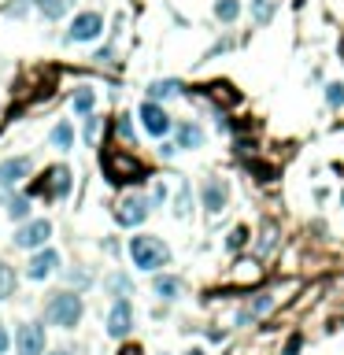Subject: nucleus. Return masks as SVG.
<instances>
[{"instance_id": "4", "label": "nucleus", "mask_w": 344, "mask_h": 355, "mask_svg": "<svg viewBox=\"0 0 344 355\" xmlns=\"http://www.w3.org/2000/svg\"><path fill=\"white\" fill-rule=\"evenodd\" d=\"M71 189H74V174H71V167H48L45 170V178H37V185H34V192H41L45 200H67L71 197Z\"/></svg>"}, {"instance_id": "35", "label": "nucleus", "mask_w": 344, "mask_h": 355, "mask_svg": "<svg viewBox=\"0 0 344 355\" xmlns=\"http://www.w3.org/2000/svg\"><path fill=\"white\" fill-rule=\"evenodd\" d=\"M119 355H145L141 344H126V348H119Z\"/></svg>"}, {"instance_id": "16", "label": "nucleus", "mask_w": 344, "mask_h": 355, "mask_svg": "<svg viewBox=\"0 0 344 355\" xmlns=\"http://www.w3.org/2000/svg\"><path fill=\"white\" fill-rule=\"evenodd\" d=\"M271 307H274V296H271V293H260V296H255L248 307H241V311H237V326H248V322H260V318H263Z\"/></svg>"}, {"instance_id": "9", "label": "nucleus", "mask_w": 344, "mask_h": 355, "mask_svg": "<svg viewBox=\"0 0 344 355\" xmlns=\"http://www.w3.org/2000/svg\"><path fill=\"white\" fill-rule=\"evenodd\" d=\"M34 174V159L30 156H8L0 159V189H15Z\"/></svg>"}, {"instance_id": "30", "label": "nucleus", "mask_w": 344, "mask_h": 355, "mask_svg": "<svg viewBox=\"0 0 344 355\" xmlns=\"http://www.w3.org/2000/svg\"><path fill=\"white\" fill-rule=\"evenodd\" d=\"M244 244H248V230H244V226H237V230H233L230 237H226V248H230V252L244 248Z\"/></svg>"}, {"instance_id": "25", "label": "nucleus", "mask_w": 344, "mask_h": 355, "mask_svg": "<svg viewBox=\"0 0 344 355\" xmlns=\"http://www.w3.org/2000/svg\"><path fill=\"white\" fill-rule=\"evenodd\" d=\"M189 211H192V189H189V181H181L178 197H174V215H178V219H185Z\"/></svg>"}, {"instance_id": "39", "label": "nucleus", "mask_w": 344, "mask_h": 355, "mask_svg": "<svg viewBox=\"0 0 344 355\" xmlns=\"http://www.w3.org/2000/svg\"><path fill=\"white\" fill-rule=\"evenodd\" d=\"M341 56H344V37H341Z\"/></svg>"}, {"instance_id": "37", "label": "nucleus", "mask_w": 344, "mask_h": 355, "mask_svg": "<svg viewBox=\"0 0 344 355\" xmlns=\"http://www.w3.org/2000/svg\"><path fill=\"white\" fill-rule=\"evenodd\" d=\"M185 355H208V352H203V348H192V352H185Z\"/></svg>"}, {"instance_id": "36", "label": "nucleus", "mask_w": 344, "mask_h": 355, "mask_svg": "<svg viewBox=\"0 0 344 355\" xmlns=\"http://www.w3.org/2000/svg\"><path fill=\"white\" fill-rule=\"evenodd\" d=\"M48 355H71L67 348H56V352H48Z\"/></svg>"}, {"instance_id": "7", "label": "nucleus", "mask_w": 344, "mask_h": 355, "mask_svg": "<svg viewBox=\"0 0 344 355\" xmlns=\"http://www.w3.org/2000/svg\"><path fill=\"white\" fill-rule=\"evenodd\" d=\"M12 348L15 355H45V326L41 322H19Z\"/></svg>"}, {"instance_id": "20", "label": "nucleus", "mask_w": 344, "mask_h": 355, "mask_svg": "<svg viewBox=\"0 0 344 355\" xmlns=\"http://www.w3.org/2000/svg\"><path fill=\"white\" fill-rule=\"evenodd\" d=\"M71 107H74V115H93V107H96V93L89 89V85H82V89H74L71 96Z\"/></svg>"}, {"instance_id": "21", "label": "nucleus", "mask_w": 344, "mask_h": 355, "mask_svg": "<svg viewBox=\"0 0 344 355\" xmlns=\"http://www.w3.org/2000/svg\"><path fill=\"white\" fill-rule=\"evenodd\" d=\"M104 289H107V293H111L115 300H126V296L134 293V282H130L126 274L115 271V274H107V277H104Z\"/></svg>"}, {"instance_id": "12", "label": "nucleus", "mask_w": 344, "mask_h": 355, "mask_svg": "<svg viewBox=\"0 0 344 355\" xmlns=\"http://www.w3.org/2000/svg\"><path fill=\"white\" fill-rule=\"evenodd\" d=\"M134 329V307L130 300H115L111 311H107V337H126V333Z\"/></svg>"}, {"instance_id": "3", "label": "nucleus", "mask_w": 344, "mask_h": 355, "mask_svg": "<svg viewBox=\"0 0 344 355\" xmlns=\"http://www.w3.org/2000/svg\"><path fill=\"white\" fill-rule=\"evenodd\" d=\"M130 260H134L137 271L156 274L159 266L170 263V248L159 241V237H152V233H137V237H130Z\"/></svg>"}, {"instance_id": "13", "label": "nucleus", "mask_w": 344, "mask_h": 355, "mask_svg": "<svg viewBox=\"0 0 344 355\" xmlns=\"http://www.w3.org/2000/svg\"><path fill=\"white\" fill-rule=\"evenodd\" d=\"M200 200L211 215H219V211H226V203H230V185H226L222 178H208L200 189Z\"/></svg>"}, {"instance_id": "24", "label": "nucleus", "mask_w": 344, "mask_h": 355, "mask_svg": "<svg viewBox=\"0 0 344 355\" xmlns=\"http://www.w3.org/2000/svg\"><path fill=\"white\" fill-rule=\"evenodd\" d=\"M215 19H219V23H237L241 0H215Z\"/></svg>"}, {"instance_id": "14", "label": "nucleus", "mask_w": 344, "mask_h": 355, "mask_svg": "<svg viewBox=\"0 0 344 355\" xmlns=\"http://www.w3.org/2000/svg\"><path fill=\"white\" fill-rule=\"evenodd\" d=\"M0 203H4L8 219H15V222H26V219H30V192L0 189Z\"/></svg>"}, {"instance_id": "11", "label": "nucleus", "mask_w": 344, "mask_h": 355, "mask_svg": "<svg viewBox=\"0 0 344 355\" xmlns=\"http://www.w3.org/2000/svg\"><path fill=\"white\" fill-rule=\"evenodd\" d=\"M60 263H63V260H60V252H56V248H48V244H45V248L30 252V263H26V277H30V282H45V277H48L52 271H56Z\"/></svg>"}, {"instance_id": "29", "label": "nucleus", "mask_w": 344, "mask_h": 355, "mask_svg": "<svg viewBox=\"0 0 344 355\" xmlns=\"http://www.w3.org/2000/svg\"><path fill=\"white\" fill-rule=\"evenodd\" d=\"M67 4H71V0H45V4H41V15H45V19H60L63 12H67Z\"/></svg>"}, {"instance_id": "18", "label": "nucleus", "mask_w": 344, "mask_h": 355, "mask_svg": "<svg viewBox=\"0 0 344 355\" xmlns=\"http://www.w3.org/2000/svg\"><path fill=\"white\" fill-rule=\"evenodd\" d=\"M48 145L56 148V152H71V148H74V126L60 118V122L52 126V134H48Z\"/></svg>"}, {"instance_id": "2", "label": "nucleus", "mask_w": 344, "mask_h": 355, "mask_svg": "<svg viewBox=\"0 0 344 355\" xmlns=\"http://www.w3.org/2000/svg\"><path fill=\"white\" fill-rule=\"evenodd\" d=\"M85 315V304L74 289H60V293H48L45 300V322L56 329H78V322Z\"/></svg>"}, {"instance_id": "1", "label": "nucleus", "mask_w": 344, "mask_h": 355, "mask_svg": "<svg viewBox=\"0 0 344 355\" xmlns=\"http://www.w3.org/2000/svg\"><path fill=\"white\" fill-rule=\"evenodd\" d=\"M100 163L111 185H141V181H148L145 163L134 152H126V148H104Z\"/></svg>"}, {"instance_id": "10", "label": "nucleus", "mask_w": 344, "mask_h": 355, "mask_svg": "<svg viewBox=\"0 0 344 355\" xmlns=\"http://www.w3.org/2000/svg\"><path fill=\"white\" fill-rule=\"evenodd\" d=\"M148 211H152L148 197H126V200H119V208H115V222L126 226V230H134V226H141L148 219Z\"/></svg>"}, {"instance_id": "26", "label": "nucleus", "mask_w": 344, "mask_h": 355, "mask_svg": "<svg viewBox=\"0 0 344 355\" xmlns=\"http://www.w3.org/2000/svg\"><path fill=\"white\" fill-rule=\"evenodd\" d=\"M115 134H119L126 145H134V141H137V134H134V122H130V115H119V118H115Z\"/></svg>"}, {"instance_id": "27", "label": "nucleus", "mask_w": 344, "mask_h": 355, "mask_svg": "<svg viewBox=\"0 0 344 355\" xmlns=\"http://www.w3.org/2000/svg\"><path fill=\"white\" fill-rule=\"evenodd\" d=\"M82 137H85V145H96V137H100V118H96V115H85Z\"/></svg>"}, {"instance_id": "6", "label": "nucleus", "mask_w": 344, "mask_h": 355, "mask_svg": "<svg viewBox=\"0 0 344 355\" xmlns=\"http://www.w3.org/2000/svg\"><path fill=\"white\" fill-rule=\"evenodd\" d=\"M104 34V15L100 12H78L71 19V30H67V41L71 45H89V41H96Z\"/></svg>"}, {"instance_id": "23", "label": "nucleus", "mask_w": 344, "mask_h": 355, "mask_svg": "<svg viewBox=\"0 0 344 355\" xmlns=\"http://www.w3.org/2000/svg\"><path fill=\"white\" fill-rule=\"evenodd\" d=\"M15 285H19V274H15V266L0 260V300H12V296H15Z\"/></svg>"}, {"instance_id": "8", "label": "nucleus", "mask_w": 344, "mask_h": 355, "mask_svg": "<svg viewBox=\"0 0 344 355\" xmlns=\"http://www.w3.org/2000/svg\"><path fill=\"white\" fill-rule=\"evenodd\" d=\"M141 126H145V134L148 137H167L170 130H174V118L167 115V107L163 104H156V100H145L141 104Z\"/></svg>"}, {"instance_id": "32", "label": "nucleus", "mask_w": 344, "mask_h": 355, "mask_svg": "<svg viewBox=\"0 0 344 355\" xmlns=\"http://www.w3.org/2000/svg\"><path fill=\"white\" fill-rule=\"evenodd\" d=\"M248 170H255V174H260V181H271V178H274V167H266V163H248Z\"/></svg>"}, {"instance_id": "38", "label": "nucleus", "mask_w": 344, "mask_h": 355, "mask_svg": "<svg viewBox=\"0 0 344 355\" xmlns=\"http://www.w3.org/2000/svg\"><path fill=\"white\" fill-rule=\"evenodd\" d=\"M30 4H37V8H41V4H45V0H30Z\"/></svg>"}, {"instance_id": "34", "label": "nucleus", "mask_w": 344, "mask_h": 355, "mask_svg": "<svg viewBox=\"0 0 344 355\" xmlns=\"http://www.w3.org/2000/svg\"><path fill=\"white\" fill-rule=\"evenodd\" d=\"M8 348H12V333H8V326L0 322V355H4Z\"/></svg>"}, {"instance_id": "22", "label": "nucleus", "mask_w": 344, "mask_h": 355, "mask_svg": "<svg viewBox=\"0 0 344 355\" xmlns=\"http://www.w3.org/2000/svg\"><path fill=\"white\" fill-rule=\"evenodd\" d=\"M252 23L255 26H271V19H274V12H278V0H252Z\"/></svg>"}, {"instance_id": "33", "label": "nucleus", "mask_w": 344, "mask_h": 355, "mask_svg": "<svg viewBox=\"0 0 344 355\" xmlns=\"http://www.w3.org/2000/svg\"><path fill=\"white\" fill-rule=\"evenodd\" d=\"M274 248V226H266L263 230V241H260V252H271Z\"/></svg>"}, {"instance_id": "40", "label": "nucleus", "mask_w": 344, "mask_h": 355, "mask_svg": "<svg viewBox=\"0 0 344 355\" xmlns=\"http://www.w3.org/2000/svg\"><path fill=\"white\" fill-rule=\"evenodd\" d=\"M341 203H344V189H341Z\"/></svg>"}, {"instance_id": "28", "label": "nucleus", "mask_w": 344, "mask_h": 355, "mask_svg": "<svg viewBox=\"0 0 344 355\" xmlns=\"http://www.w3.org/2000/svg\"><path fill=\"white\" fill-rule=\"evenodd\" d=\"M326 104L329 107H344V82H329L326 85Z\"/></svg>"}, {"instance_id": "15", "label": "nucleus", "mask_w": 344, "mask_h": 355, "mask_svg": "<svg viewBox=\"0 0 344 355\" xmlns=\"http://www.w3.org/2000/svg\"><path fill=\"white\" fill-rule=\"evenodd\" d=\"M203 141H208V134H203V126L200 122H178L174 126V145L178 148H203Z\"/></svg>"}, {"instance_id": "17", "label": "nucleus", "mask_w": 344, "mask_h": 355, "mask_svg": "<svg viewBox=\"0 0 344 355\" xmlns=\"http://www.w3.org/2000/svg\"><path fill=\"white\" fill-rule=\"evenodd\" d=\"M152 293H156L159 300H178V296H181V277H174V274H156V277H152Z\"/></svg>"}, {"instance_id": "19", "label": "nucleus", "mask_w": 344, "mask_h": 355, "mask_svg": "<svg viewBox=\"0 0 344 355\" xmlns=\"http://www.w3.org/2000/svg\"><path fill=\"white\" fill-rule=\"evenodd\" d=\"M181 93V82L178 78H159V82H152L148 85V100H170V96H178Z\"/></svg>"}, {"instance_id": "31", "label": "nucleus", "mask_w": 344, "mask_h": 355, "mask_svg": "<svg viewBox=\"0 0 344 355\" xmlns=\"http://www.w3.org/2000/svg\"><path fill=\"white\" fill-rule=\"evenodd\" d=\"M300 344H304V337H300V333H293V337L285 340V352H282V355H300Z\"/></svg>"}, {"instance_id": "5", "label": "nucleus", "mask_w": 344, "mask_h": 355, "mask_svg": "<svg viewBox=\"0 0 344 355\" xmlns=\"http://www.w3.org/2000/svg\"><path fill=\"white\" fill-rule=\"evenodd\" d=\"M48 237H52V222L48 219H26V222H19V230L12 233V244L23 248V252H37V248L48 244Z\"/></svg>"}]
</instances>
